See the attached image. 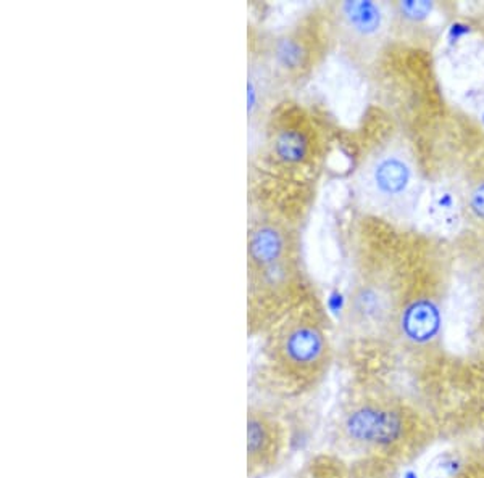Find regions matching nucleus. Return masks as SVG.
Wrapping results in <instances>:
<instances>
[{
	"label": "nucleus",
	"instance_id": "9b49d317",
	"mask_svg": "<svg viewBox=\"0 0 484 478\" xmlns=\"http://www.w3.org/2000/svg\"><path fill=\"white\" fill-rule=\"evenodd\" d=\"M395 331L411 348L431 347L443 331V300L439 293L415 289L403 295Z\"/></svg>",
	"mask_w": 484,
	"mask_h": 478
},
{
	"label": "nucleus",
	"instance_id": "f03ea898",
	"mask_svg": "<svg viewBox=\"0 0 484 478\" xmlns=\"http://www.w3.org/2000/svg\"><path fill=\"white\" fill-rule=\"evenodd\" d=\"M259 377L275 393L296 397L318 387L333 365V343L320 306L304 300L263 333Z\"/></svg>",
	"mask_w": 484,
	"mask_h": 478
},
{
	"label": "nucleus",
	"instance_id": "f8f14e48",
	"mask_svg": "<svg viewBox=\"0 0 484 478\" xmlns=\"http://www.w3.org/2000/svg\"><path fill=\"white\" fill-rule=\"evenodd\" d=\"M428 211L437 224L443 227H454L459 222L460 213H462L460 197L451 187H435L429 195Z\"/></svg>",
	"mask_w": 484,
	"mask_h": 478
},
{
	"label": "nucleus",
	"instance_id": "6e6552de",
	"mask_svg": "<svg viewBox=\"0 0 484 478\" xmlns=\"http://www.w3.org/2000/svg\"><path fill=\"white\" fill-rule=\"evenodd\" d=\"M318 23H299L273 36H260L265 57L283 88L297 84L312 73L321 55Z\"/></svg>",
	"mask_w": 484,
	"mask_h": 478
},
{
	"label": "nucleus",
	"instance_id": "39448f33",
	"mask_svg": "<svg viewBox=\"0 0 484 478\" xmlns=\"http://www.w3.org/2000/svg\"><path fill=\"white\" fill-rule=\"evenodd\" d=\"M401 300L389 277L361 273L347 293L343 314L345 335L359 341L383 339L395 327Z\"/></svg>",
	"mask_w": 484,
	"mask_h": 478
},
{
	"label": "nucleus",
	"instance_id": "20e7f679",
	"mask_svg": "<svg viewBox=\"0 0 484 478\" xmlns=\"http://www.w3.org/2000/svg\"><path fill=\"white\" fill-rule=\"evenodd\" d=\"M409 417L391 399L361 395L345 403L337 419V435L347 448L361 453H381L403 443Z\"/></svg>",
	"mask_w": 484,
	"mask_h": 478
},
{
	"label": "nucleus",
	"instance_id": "4468645a",
	"mask_svg": "<svg viewBox=\"0 0 484 478\" xmlns=\"http://www.w3.org/2000/svg\"><path fill=\"white\" fill-rule=\"evenodd\" d=\"M395 15L399 18H403V21H409V23H419L421 20L431 13L433 10V2H427V0H405V2H397L395 4Z\"/></svg>",
	"mask_w": 484,
	"mask_h": 478
},
{
	"label": "nucleus",
	"instance_id": "2eb2a0df",
	"mask_svg": "<svg viewBox=\"0 0 484 478\" xmlns=\"http://www.w3.org/2000/svg\"><path fill=\"white\" fill-rule=\"evenodd\" d=\"M349 478H391V475L377 457H369L353 464L349 472Z\"/></svg>",
	"mask_w": 484,
	"mask_h": 478
},
{
	"label": "nucleus",
	"instance_id": "f257e3e1",
	"mask_svg": "<svg viewBox=\"0 0 484 478\" xmlns=\"http://www.w3.org/2000/svg\"><path fill=\"white\" fill-rule=\"evenodd\" d=\"M297 232L262 187L250 184L247 222V332L263 335L302 303Z\"/></svg>",
	"mask_w": 484,
	"mask_h": 478
},
{
	"label": "nucleus",
	"instance_id": "1a4fd4ad",
	"mask_svg": "<svg viewBox=\"0 0 484 478\" xmlns=\"http://www.w3.org/2000/svg\"><path fill=\"white\" fill-rule=\"evenodd\" d=\"M283 84L273 73L260 44V36L249 34L247 55V128H249V150L250 156L259 150L263 130L271 113L279 105Z\"/></svg>",
	"mask_w": 484,
	"mask_h": 478
},
{
	"label": "nucleus",
	"instance_id": "9d476101",
	"mask_svg": "<svg viewBox=\"0 0 484 478\" xmlns=\"http://www.w3.org/2000/svg\"><path fill=\"white\" fill-rule=\"evenodd\" d=\"M247 478H265L276 469L286 449V430L275 414L249 406L246 417Z\"/></svg>",
	"mask_w": 484,
	"mask_h": 478
},
{
	"label": "nucleus",
	"instance_id": "f3484780",
	"mask_svg": "<svg viewBox=\"0 0 484 478\" xmlns=\"http://www.w3.org/2000/svg\"><path fill=\"white\" fill-rule=\"evenodd\" d=\"M460 478H467V477H460Z\"/></svg>",
	"mask_w": 484,
	"mask_h": 478
},
{
	"label": "nucleus",
	"instance_id": "dca6fc26",
	"mask_svg": "<svg viewBox=\"0 0 484 478\" xmlns=\"http://www.w3.org/2000/svg\"><path fill=\"white\" fill-rule=\"evenodd\" d=\"M468 208L478 221L484 222V178L478 179L468 190Z\"/></svg>",
	"mask_w": 484,
	"mask_h": 478
},
{
	"label": "nucleus",
	"instance_id": "7ed1b4c3",
	"mask_svg": "<svg viewBox=\"0 0 484 478\" xmlns=\"http://www.w3.org/2000/svg\"><path fill=\"white\" fill-rule=\"evenodd\" d=\"M353 182L359 200L383 213L411 208L420 192L417 163L401 144H386L369 152Z\"/></svg>",
	"mask_w": 484,
	"mask_h": 478
},
{
	"label": "nucleus",
	"instance_id": "423d86ee",
	"mask_svg": "<svg viewBox=\"0 0 484 478\" xmlns=\"http://www.w3.org/2000/svg\"><path fill=\"white\" fill-rule=\"evenodd\" d=\"M329 29L353 62L373 57L389 26V9L371 0H345L329 7Z\"/></svg>",
	"mask_w": 484,
	"mask_h": 478
},
{
	"label": "nucleus",
	"instance_id": "0eeeda50",
	"mask_svg": "<svg viewBox=\"0 0 484 478\" xmlns=\"http://www.w3.org/2000/svg\"><path fill=\"white\" fill-rule=\"evenodd\" d=\"M262 155V168L301 170L312 162L315 138L312 126L304 114L278 105L271 113L263 130L259 150L252 155Z\"/></svg>",
	"mask_w": 484,
	"mask_h": 478
},
{
	"label": "nucleus",
	"instance_id": "ddd939ff",
	"mask_svg": "<svg viewBox=\"0 0 484 478\" xmlns=\"http://www.w3.org/2000/svg\"><path fill=\"white\" fill-rule=\"evenodd\" d=\"M351 467L336 456L320 454L305 464L297 478H349Z\"/></svg>",
	"mask_w": 484,
	"mask_h": 478
}]
</instances>
